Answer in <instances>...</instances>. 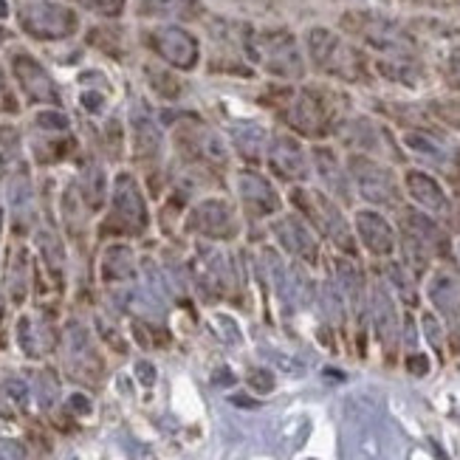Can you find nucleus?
I'll list each match as a JSON object with an SVG mask.
<instances>
[{"label":"nucleus","instance_id":"f257e3e1","mask_svg":"<svg viewBox=\"0 0 460 460\" xmlns=\"http://www.w3.org/2000/svg\"><path fill=\"white\" fill-rule=\"evenodd\" d=\"M308 57L316 71H323L342 83H365L367 79V59L342 34L325 26H314L308 31Z\"/></svg>","mask_w":460,"mask_h":460},{"label":"nucleus","instance_id":"f03ea898","mask_svg":"<svg viewBox=\"0 0 460 460\" xmlns=\"http://www.w3.org/2000/svg\"><path fill=\"white\" fill-rule=\"evenodd\" d=\"M336 93L303 88V91H279L277 108L283 113L286 125L296 130L299 136L308 138H323L336 125Z\"/></svg>","mask_w":460,"mask_h":460},{"label":"nucleus","instance_id":"7ed1b4c3","mask_svg":"<svg viewBox=\"0 0 460 460\" xmlns=\"http://www.w3.org/2000/svg\"><path fill=\"white\" fill-rule=\"evenodd\" d=\"M342 29L358 43L385 57H415L418 51L415 37L404 26H398L395 20L378 12H348L342 14Z\"/></svg>","mask_w":460,"mask_h":460},{"label":"nucleus","instance_id":"20e7f679","mask_svg":"<svg viewBox=\"0 0 460 460\" xmlns=\"http://www.w3.org/2000/svg\"><path fill=\"white\" fill-rule=\"evenodd\" d=\"M249 59L252 63H260L263 71L279 79H303L305 74V59L296 46V37L286 29L252 31Z\"/></svg>","mask_w":460,"mask_h":460},{"label":"nucleus","instance_id":"39448f33","mask_svg":"<svg viewBox=\"0 0 460 460\" xmlns=\"http://www.w3.org/2000/svg\"><path fill=\"white\" fill-rule=\"evenodd\" d=\"M294 207L303 212L308 217V224L314 229L323 232L328 240H333V243L353 254L356 252V240H353V229L348 224V217L342 215V209H339V204L333 201L331 195L319 192V190H308V187H296L294 195H291Z\"/></svg>","mask_w":460,"mask_h":460},{"label":"nucleus","instance_id":"423d86ee","mask_svg":"<svg viewBox=\"0 0 460 460\" xmlns=\"http://www.w3.org/2000/svg\"><path fill=\"white\" fill-rule=\"evenodd\" d=\"M348 175L353 178L356 192L373 207H398L402 204V192H398V181L390 167L376 162L373 155L353 153L348 162Z\"/></svg>","mask_w":460,"mask_h":460},{"label":"nucleus","instance_id":"0eeeda50","mask_svg":"<svg viewBox=\"0 0 460 460\" xmlns=\"http://www.w3.org/2000/svg\"><path fill=\"white\" fill-rule=\"evenodd\" d=\"M20 29L34 40H66L79 29V17L74 9L54 4V0H31L17 14Z\"/></svg>","mask_w":460,"mask_h":460},{"label":"nucleus","instance_id":"6e6552de","mask_svg":"<svg viewBox=\"0 0 460 460\" xmlns=\"http://www.w3.org/2000/svg\"><path fill=\"white\" fill-rule=\"evenodd\" d=\"M147 46L164 59L167 66L178 68V71H192L201 59V46L198 40L178 26H158L153 31H147Z\"/></svg>","mask_w":460,"mask_h":460},{"label":"nucleus","instance_id":"1a4fd4ad","mask_svg":"<svg viewBox=\"0 0 460 460\" xmlns=\"http://www.w3.org/2000/svg\"><path fill=\"white\" fill-rule=\"evenodd\" d=\"M113 221L122 232H142L147 226V204L130 172H119L113 181Z\"/></svg>","mask_w":460,"mask_h":460},{"label":"nucleus","instance_id":"9d476101","mask_svg":"<svg viewBox=\"0 0 460 460\" xmlns=\"http://www.w3.org/2000/svg\"><path fill=\"white\" fill-rule=\"evenodd\" d=\"M12 74L17 79L20 91H23L31 102L40 105H59V88L51 79V74L37 63L31 54H14L12 57Z\"/></svg>","mask_w":460,"mask_h":460},{"label":"nucleus","instance_id":"9b49d317","mask_svg":"<svg viewBox=\"0 0 460 460\" xmlns=\"http://www.w3.org/2000/svg\"><path fill=\"white\" fill-rule=\"evenodd\" d=\"M190 229L212 240H229L237 234L234 207L224 198H207L190 212Z\"/></svg>","mask_w":460,"mask_h":460},{"label":"nucleus","instance_id":"f8f14e48","mask_svg":"<svg viewBox=\"0 0 460 460\" xmlns=\"http://www.w3.org/2000/svg\"><path fill=\"white\" fill-rule=\"evenodd\" d=\"M266 158H269V170L274 175H279V178H286V181H305V178H308L305 150L288 133H277L271 138Z\"/></svg>","mask_w":460,"mask_h":460},{"label":"nucleus","instance_id":"ddd939ff","mask_svg":"<svg viewBox=\"0 0 460 460\" xmlns=\"http://www.w3.org/2000/svg\"><path fill=\"white\" fill-rule=\"evenodd\" d=\"M402 232H404L407 243H415L427 254H447L449 252L447 232L421 209H410V207L402 209Z\"/></svg>","mask_w":460,"mask_h":460},{"label":"nucleus","instance_id":"4468645a","mask_svg":"<svg viewBox=\"0 0 460 460\" xmlns=\"http://www.w3.org/2000/svg\"><path fill=\"white\" fill-rule=\"evenodd\" d=\"M178 145H181L192 158H198V162H209V164H226V145L224 138L217 136L215 130H209L207 125H201L195 119L192 125H181L175 133Z\"/></svg>","mask_w":460,"mask_h":460},{"label":"nucleus","instance_id":"2eb2a0df","mask_svg":"<svg viewBox=\"0 0 460 460\" xmlns=\"http://www.w3.org/2000/svg\"><path fill=\"white\" fill-rule=\"evenodd\" d=\"M353 226H356V234L365 243L367 252H373L378 257L395 252V229H393V224L387 221L382 212H376V209H358L353 215Z\"/></svg>","mask_w":460,"mask_h":460},{"label":"nucleus","instance_id":"dca6fc26","mask_svg":"<svg viewBox=\"0 0 460 460\" xmlns=\"http://www.w3.org/2000/svg\"><path fill=\"white\" fill-rule=\"evenodd\" d=\"M237 195H240V201H243V207L249 209V215L254 217H266L279 209L277 190L271 187L266 175H260L254 170H243L237 175Z\"/></svg>","mask_w":460,"mask_h":460},{"label":"nucleus","instance_id":"f3484780","mask_svg":"<svg viewBox=\"0 0 460 460\" xmlns=\"http://www.w3.org/2000/svg\"><path fill=\"white\" fill-rule=\"evenodd\" d=\"M271 232H274V237L279 240V243H283L286 252L308 260V263H316L319 246H316V237L311 232V224H305L303 217H296V215L277 217V221L271 224Z\"/></svg>","mask_w":460,"mask_h":460},{"label":"nucleus","instance_id":"a211bd4d","mask_svg":"<svg viewBox=\"0 0 460 460\" xmlns=\"http://www.w3.org/2000/svg\"><path fill=\"white\" fill-rule=\"evenodd\" d=\"M404 190L415 201L418 209H427L435 215L449 212V198L444 192V187L435 181V178L424 170H407L404 172Z\"/></svg>","mask_w":460,"mask_h":460},{"label":"nucleus","instance_id":"6ab92c4d","mask_svg":"<svg viewBox=\"0 0 460 460\" xmlns=\"http://www.w3.org/2000/svg\"><path fill=\"white\" fill-rule=\"evenodd\" d=\"M66 350H68V362L74 373H79V378H96V373H102V362L96 358L85 328H79L76 323L68 325L66 331Z\"/></svg>","mask_w":460,"mask_h":460},{"label":"nucleus","instance_id":"aec40b11","mask_svg":"<svg viewBox=\"0 0 460 460\" xmlns=\"http://www.w3.org/2000/svg\"><path fill=\"white\" fill-rule=\"evenodd\" d=\"M136 12L142 17L195 20L204 14V4L201 0H136Z\"/></svg>","mask_w":460,"mask_h":460},{"label":"nucleus","instance_id":"412c9836","mask_svg":"<svg viewBox=\"0 0 460 460\" xmlns=\"http://www.w3.org/2000/svg\"><path fill=\"white\" fill-rule=\"evenodd\" d=\"M130 128H133V147L138 158H155L162 153V130H158V125L145 108H133Z\"/></svg>","mask_w":460,"mask_h":460},{"label":"nucleus","instance_id":"4be33fe9","mask_svg":"<svg viewBox=\"0 0 460 460\" xmlns=\"http://www.w3.org/2000/svg\"><path fill=\"white\" fill-rule=\"evenodd\" d=\"M311 162H314V170L319 172V178L331 187V195L336 198H348L350 195V187H348V172H342V164H339V158L331 147H314L311 150Z\"/></svg>","mask_w":460,"mask_h":460},{"label":"nucleus","instance_id":"5701e85b","mask_svg":"<svg viewBox=\"0 0 460 460\" xmlns=\"http://www.w3.org/2000/svg\"><path fill=\"white\" fill-rule=\"evenodd\" d=\"M232 138H234V147L237 153L249 158V162H260L263 153H269L266 147V128H260L257 122H237L232 128Z\"/></svg>","mask_w":460,"mask_h":460},{"label":"nucleus","instance_id":"b1692460","mask_svg":"<svg viewBox=\"0 0 460 460\" xmlns=\"http://www.w3.org/2000/svg\"><path fill=\"white\" fill-rule=\"evenodd\" d=\"M345 138H348V145L353 150H362L367 155V153H378V150L385 147L387 133H385V128L373 125L370 119L358 116V119H353V122L348 125V136Z\"/></svg>","mask_w":460,"mask_h":460},{"label":"nucleus","instance_id":"393cba45","mask_svg":"<svg viewBox=\"0 0 460 460\" xmlns=\"http://www.w3.org/2000/svg\"><path fill=\"white\" fill-rule=\"evenodd\" d=\"M376 71L398 85H418L424 79V68L415 63V57H382Z\"/></svg>","mask_w":460,"mask_h":460},{"label":"nucleus","instance_id":"a878e982","mask_svg":"<svg viewBox=\"0 0 460 460\" xmlns=\"http://www.w3.org/2000/svg\"><path fill=\"white\" fill-rule=\"evenodd\" d=\"M402 142L407 150L429 158V162H438V164L449 162V147L441 142V136H435L429 130H404Z\"/></svg>","mask_w":460,"mask_h":460},{"label":"nucleus","instance_id":"bb28decb","mask_svg":"<svg viewBox=\"0 0 460 460\" xmlns=\"http://www.w3.org/2000/svg\"><path fill=\"white\" fill-rule=\"evenodd\" d=\"M435 305L441 308L444 314L455 316L460 311V283L449 274V271H438L432 277V288H429Z\"/></svg>","mask_w":460,"mask_h":460},{"label":"nucleus","instance_id":"cd10ccee","mask_svg":"<svg viewBox=\"0 0 460 460\" xmlns=\"http://www.w3.org/2000/svg\"><path fill=\"white\" fill-rule=\"evenodd\" d=\"M102 277L108 279V283L133 277V252L122 243L108 246L105 257H102Z\"/></svg>","mask_w":460,"mask_h":460},{"label":"nucleus","instance_id":"c85d7f7f","mask_svg":"<svg viewBox=\"0 0 460 460\" xmlns=\"http://www.w3.org/2000/svg\"><path fill=\"white\" fill-rule=\"evenodd\" d=\"M145 74H147V83H150V88L162 96V99H178L181 96V83L170 74V71H164V68H158V66H145Z\"/></svg>","mask_w":460,"mask_h":460},{"label":"nucleus","instance_id":"c756f323","mask_svg":"<svg viewBox=\"0 0 460 460\" xmlns=\"http://www.w3.org/2000/svg\"><path fill=\"white\" fill-rule=\"evenodd\" d=\"M83 195L91 204V209H99L105 201V172L93 164L85 167V172H83Z\"/></svg>","mask_w":460,"mask_h":460},{"label":"nucleus","instance_id":"7c9ffc66","mask_svg":"<svg viewBox=\"0 0 460 460\" xmlns=\"http://www.w3.org/2000/svg\"><path fill=\"white\" fill-rule=\"evenodd\" d=\"M376 323H378V333H382L385 339H390L395 333V319H393V303L385 288H376Z\"/></svg>","mask_w":460,"mask_h":460},{"label":"nucleus","instance_id":"2f4dec72","mask_svg":"<svg viewBox=\"0 0 460 460\" xmlns=\"http://www.w3.org/2000/svg\"><path fill=\"white\" fill-rule=\"evenodd\" d=\"M429 113L441 125L460 130V99H435V102H429Z\"/></svg>","mask_w":460,"mask_h":460},{"label":"nucleus","instance_id":"473e14b6","mask_svg":"<svg viewBox=\"0 0 460 460\" xmlns=\"http://www.w3.org/2000/svg\"><path fill=\"white\" fill-rule=\"evenodd\" d=\"M37 243H40V252H43L46 263H49L51 269H63V263H66V252H63V243L57 240V234H51V232H40V234H37Z\"/></svg>","mask_w":460,"mask_h":460},{"label":"nucleus","instance_id":"72a5a7b5","mask_svg":"<svg viewBox=\"0 0 460 460\" xmlns=\"http://www.w3.org/2000/svg\"><path fill=\"white\" fill-rule=\"evenodd\" d=\"M34 125L40 130H49V133H66L68 130V116L59 113V111H40L34 116Z\"/></svg>","mask_w":460,"mask_h":460},{"label":"nucleus","instance_id":"f704fd0d","mask_svg":"<svg viewBox=\"0 0 460 460\" xmlns=\"http://www.w3.org/2000/svg\"><path fill=\"white\" fill-rule=\"evenodd\" d=\"M76 4L99 17H119L125 12V0H76Z\"/></svg>","mask_w":460,"mask_h":460},{"label":"nucleus","instance_id":"c9c22d12","mask_svg":"<svg viewBox=\"0 0 460 460\" xmlns=\"http://www.w3.org/2000/svg\"><path fill=\"white\" fill-rule=\"evenodd\" d=\"M4 393H6L9 402L17 404V407H26V404H29V387H26L23 378L6 376V378H4Z\"/></svg>","mask_w":460,"mask_h":460},{"label":"nucleus","instance_id":"e433bc0d","mask_svg":"<svg viewBox=\"0 0 460 460\" xmlns=\"http://www.w3.org/2000/svg\"><path fill=\"white\" fill-rule=\"evenodd\" d=\"M29 195H31V187H29V181H26L23 175H17L14 181H9V201H12L14 207L26 204V201H29Z\"/></svg>","mask_w":460,"mask_h":460},{"label":"nucleus","instance_id":"4c0bfd02","mask_svg":"<svg viewBox=\"0 0 460 460\" xmlns=\"http://www.w3.org/2000/svg\"><path fill=\"white\" fill-rule=\"evenodd\" d=\"M40 402H43V407H51L57 402V382L51 373H40Z\"/></svg>","mask_w":460,"mask_h":460},{"label":"nucleus","instance_id":"58836bf2","mask_svg":"<svg viewBox=\"0 0 460 460\" xmlns=\"http://www.w3.org/2000/svg\"><path fill=\"white\" fill-rule=\"evenodd\" d=\"M0 460H26V447L20 441L0 438Z\"/></svg>","mask_w":460,"mask_h":460},{"label":"nucleus","instance_id":"ea45409f","mask_svg":"<svg viewBox=\"0 0 460 460\" xmlns=\"http://www.w3.org/2000/svg\"><path fill=\"white\" fill-rule=\"evenodd\" d=\"M447 79L449 85L460 91V49H452L449 51V59H447Z\"/></svg>","mask_w":460,"mask_h":460},{"label":"nucleus","instance_id":"a19ab883","mask_svg":"<svg viewBox=\"0 0 460 460\" xmlns=\"http://www.w3.org/2000/svg\"><path fill=\"white\" fill-rule=\"evenodd\" d=\"M79 102L85 105L88 113H102V108H105V96H102V93H96V91H85L83 96H79Z\"/></svg>","mask_w":460,"mask_h":460},{"label":"nucleus","instance_id":"79ce46f5","mask_svg":"<svg viewBox=\"0 0 460 460\" xmlns=\"http://www.w3.org/2000/svg\"><path fill=\"white\" fill-rule=\"evenodd\" d=\"M136 373H138V378H142V385H153L155 382V370H153V365H147V362H138L136 365Z\"/></svg>","mask_w":460,"mask_h":460},{"label":"nucleus","instance_id":"37998d69","mask_svg":"<svg viewBox=\"0 0 460 460\" xmlns=\"http://www.w3.org/2000/svg\"><path fill=\"white\" fill-rule=\"evenodd\" d=\"M68 404H71L74 412H83V415L91 412V402H88L85 395H71V402H68Z\"/></svg>","mask_w":460,"mask_h":460},{"label":"nucleus","instance_id":"c03bdc74","mask_svg":"<svg viewBox=\"0 0 460 460\" xmlns=\"http://www.w3.org/2000/svg\"><path fill=\"white\" fill-rule=\"evenodd\" d=\"M243 4L257 6V9H274V6H279V4H286V0H243Z\"/></svg>","mask_w":460,"mask_h":460},{"label":"nucleus","instance_id":"a18cd8bd","mask_svg":"<svg viewBox=\"0 0 460 460\" xmlns=\"http://www.w3.org/2000/svg\"><path fill=\"white\" fill-rule=\"evenodd\" d=\"M410 370H412V373H427V358H424V356H421V358H418V356L410 358Z\"/></svg>","mask_w":460,"mask_h":460},{"label":"nucleus","instance_id":"49530a36","mask_svg":"<svg viewBox=\"0 0 460 460\" xmlns=\"http://www.w3.org/2000/svg\"><path fill=\"white\" fill-rule=\"evenodd\" d=\"M0 17H9V0H0Z\"/></svg>","mask_w":460,"mask_h":460},{"label":"nucleus","instance_id":"de8ad7c7","mask_svg":"<svg viewBox=\"0 0 460 460\" xmlns=\"http://www.w3.org/2000/svg\"><path fill=\"white\" fill-rule=\"evenodd\" d=\"M457 215H460V207H457Z\"/></svg>","mask_w":460,"mask_h":460}]
</instances>
